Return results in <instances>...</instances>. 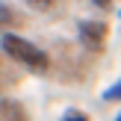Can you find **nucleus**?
Returning <instances> with one entry per match:
<instances>
[{
    "label": "nucleus",
    "mask_w": 121,
    "mask_h": 121,
    "mask_svg": "<svg viewBox=\"0 0 121 121\" xmlns=\"http://www.w3.org/2000/svg\"><path fill=\"white\" fill-rule=\"evenodd\" d=\"M0 47L6 50V56H12L15 62H21L24 68H33V71H47L50 68V56L41 50L39 44L21 39L15 33H3L0 35Z\"/></svg>",
    "instance_id": "1"
},
{
    "label": "nucleus",
    "mask_w": 121,
    "mask_h": 121,
    "mask_svg": "<svg viewBox=\"0 0 121 121\" xmlns=\"http://www.w3.org/2000/svg\"><path fill=\"white\" fill-rule=\"evenodd\" d=\"M77 30H80V41L89 47V50H100V47H104V41H106V24H100V21H80Z\"/></svg>",
    "instance_id": "2"
},
{
    "label": "nucleus",
    "mask_w": 121,
    "mask_h": 121,
    "mask_svg": "<svg viewBox=\"0 0 121 121\" xmlns=\"http://www.w3.org/2000/svg\"><path fill=\"white\" fill-rule=\"evenodd\" d=\"M0 112H3L6 121H27V109H24L18 100H12V98H3V100H0Z\"/></svg>",
    "instance_id": "3"
},
{
    "label": "nucleus",
    "mask_w": 121,
    "mask_h": 121,
    "mask_svg": "<svg viewBox=\"0 0 121 121\" xmlns=\"http://www.w3.org/2000/svg\"><path fill=\"white\" fill-rule=\"evenodd\" d=\"M104 100H106V104H112V100H121V80H118V83H112V86L104 92Z\"/></svg>",
    "instance_id": "4"
},
{
    "label": "nucleus",
    "mask_w": 121,
    "mask_h": 121,
    "mask_svg": "<svg viewBox=\"0 0 121 121\" xmlns=\"http://www.w3.org/2000/svg\"><path fill=\"white\" fill-rule=\"evenodd\" d=\"M24 3H27L30 9H35V12H47L53 3H56V0H24Z\"/></svg>",
    "instance_id": "5"
},
{
    "label": "nucleus",
    "mask_w": 121,
    "mask_h": 121,
    "mask_svg": "<svg viewBox=\"0 0 121 121\" xmlns=\"http://www.w3.org/2000/svg\"><path fill=\"white\" fill-rule=\"evenodd\" d=\"M62 121H89V115L80 112V109H68V112L62 115Z\"/></svg>",
    "instance_id": "6"
},
{
    "label": "nucleus",
    "mask_w": 121,
    "mask_h": 121,
    "mask_svg": "<svg viewBox=\"0 0 121 121\" xmlns=\"http://www.w3.org/2000/svg\"><path fill=\"white\" fill-rule=\"evenodd\" d=\"M0 21H3V24H12V9H9V3H0Z\"/></svg>",
    "instance_id": "7"
},
{
    "label": "nucleus",
    "mask_w": 121,
    "mask_h": 121,
    "mask_svg": "<svg viewBox=\"0 0 121 121\" xmlns=\"http://www.w3.org/2000/svg\"><path fill=\"white\" fill-rule=\"evenodd\" d=\"M95 6H100V9H106V6H112V0H92Z\"/></svg>",
    "instance_id": "8"
},
{
    "label": "nucleus",
    "mask_w": 121,
    "mask_h": 121,
    "mask_svg": "<svg viewBox=\"0 0 121 121\" xmlns=\"http://www.w3.org/2000/svg\"><path fill=\"white\" fill-rule=\"evenodd\" d=\"M115 121H121V112H118V118H115Z\"/></svg>",
    "instance_id": "9"
},
{
    "label": "nucleus",
    "mask_w": 121,
    "mask_h": 121,
    "mask_svg": "<svg viewBox=\"0 0 121 121\" xmlns=\"http://www.w3.org/2000/svg\"><path fill=\"white\" fill-rule=\"evenodd\" d=\"M118 18H121V12H118Z\"/></svg>",
    "instance_id": "10"
}]
</instances>
